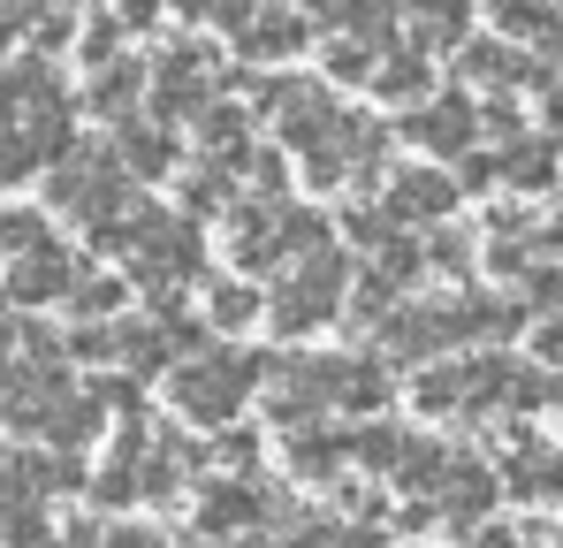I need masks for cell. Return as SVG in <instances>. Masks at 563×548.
<instances>
[]
</instances>
